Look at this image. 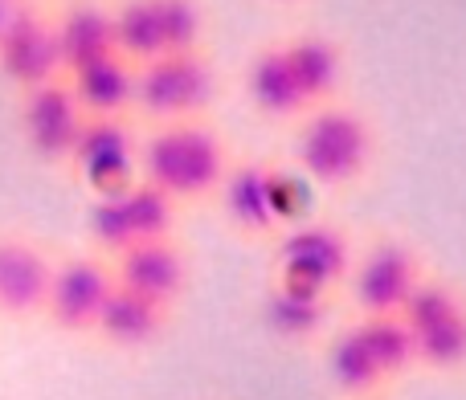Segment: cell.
<instances>
[{
  "label": "cell",
  "instance_id": "9c48e42d",
  "mask_svg": "<svg viewBox=\"0 0 466 400\" xmlns=\"http://www.w3.org/2000/svg\"><path fill=\"white\" fill-rule=\"evenodd\" d=\"M57 257L29 229H0V319H37L46 315L49 282Z\"/></svg>",
  "mask_w": 466,
  "mask_h": 400
},
{
  "label": "cell",
  "instance_id": "277c9868",
  "mask_svg": "<svg viewBox=\"0 0 466 400\" xmlns=\"http://www.w3.org/2000/svg\"><path fill=\"white\" fill-rule=\"evenodd\" d=\"M213 95H218V70H213V57L205 49L152 57L136 74V115L152 127L201 119Z\"/></svg>",
  "mask_w": 466,
  "mask_h": 400
},
{
  "label": "cell",
  "instance_id": "6da1fadb",
  "mask_svg": "<svg viewBox=\"0 0 466 400\" xmlns=\"http://www.w3.org/2000/svg\"><path fill=\"white\" fill-rule=\"evenodd\" d=\"M233 155L229 144L209 119H180L160 123L139 139V176L168 193L180 208L218 200V188L226 180Z\"/></svg>",
  "mask_w": 466,
  "mask_h": 400
},
{
  "label": "cell",
  "instance_id": "5b68a950",
  "mask_svg": "<svg viewBox=\"0 0 466 400\" xmlns=\"http://www.w3.org/2000/svg\"><path fill=\"white\" fill-rule=\"evenodd\" d=\"M115 45L136 65L164 54L205 49V5L201 0H115Z\"/></svg>",
  "mask_w": 466,
  "mask_h": 400
},
{
  "label": "cell",
  "instance_id": "3957f363",
  "mask_svg": "<svg viewBox=\"0 0 466 400\" xmlns=\"http://www.w3.org/2000/svg\"><path fill=\"white\" fill-rule=\"evenodd\" d=\"M177 221H180L177 200L168 193H160L156 185H147L144 176H136L119 193L90 196L86 237L95 245V254H103L111 262L123 249L139 245V241L177 237Z\"/></svg>",
  "mask_w": 466,
  "mask_h": 400
},
{
  "label": "cell",
  "instance_id": "9a60e30c",
  "mask_svg": "<svg viewBox=\"0 0 466 400\" xmlns=\"http://www.w3.org/2000/svg\"><path fill=\"white\" fill-rule=\"evenodd\" d=\"M246 98L258 119L266 123H295L307 115V98L295 82L290 57L282 37L262 41L246 62Z\"/></svg>",
  "mask_w": 466,
  "mask_h": 400
},
{
  "label": "cell",
  "instance_id": "ba28073f",
  "mask_svg": "<svg viewBox=\"0 0 466 400\" xmlns=\"http://www.w3.org/2000/svg\"><path fill=\"white\" fill-rule=\"evenodd\" d=\"M115 290V270L103 254H66L54 265L46 298V319L66 335H95L106 295Z\"/></svg>",
  "mask_w": 466,
  "mask_h": 400
},
{
  "label": "cell",
  "instance_id": "30bf717a",
  "mask_svg": "<svg viewBox=\"0 0 466 400\" xmlns=\"http://www.w3.org/2000/svg\"><path fill=\"white\" fill-rule=\"evenodd\" d=\"M274 257H279V278L303 282V286H315L323 295H331L352 274L348 233L328 221H307V225L279 233Z\"/></svg>",
  "mask_w": 466,
  "mask_h": 400
},
{
  "label": "cell",
  "instance_id": "2e32d148",
  "mask_svg": "<svg viewBox=\"0 0 466 400\" xmlns=\"http://www.w3.org/2000/svg\"><path fill=\"white\" fill-rule=\"evenodd\" d=\"M57 49H62L66 74L98 62L106 54H119L115 45V0H62L54 5Z\"/></svg>",
  "mask_w": 466,
  "mask_h": 400
},
{
  "label": "cell",
  "instance_id": "7c38bea8",
  "mask_svg": "<svg viewBox=\"0 0 466 400\" xmlns=\"http://www.w3.org/2000/svg\"><path fill=\"white\" fill-rule=\"evenodd\" d=\"M0 78L21 95L41 82L66 78L62 49H57V29H54V5L37 0L29 13L21 16L13 33L0 45Z\"/></svg>",
  "mask_w": 466,
  "mask_h": 400
},
{
  "label": "cell",
  "instance_id": "cb8c5ba5",
  "mask_svg": "<svg viewBox=\"0 0 466 400\" xmlns=\"http://www.w3.org/2000/svg\"><path fill=\"white\" fill-rule=\"evenodd\" d=\"M459 306H462V298H459V290H454L451 282L426 278V274H421V282L410 290V298H405V306H401V319L410 323V331L418 335V331H426L430 323L454 315Z\"/></svg>",
  "mask_w": 466,
  "mask_h": 400
},
{
  "label": "cell",
  "instance_id": "d6986e66",
  "mask_svg": "<svg viewBox=\"0 0 466 400\" xmlns=\"http://www.w3.org/2000/svg\"><path fill=\"white\" fill-rule=\"evenodd\" d=\"M282 45H287L290 70H295V82L307 98V111L336 103L339 86H344V54H339L336 41L328 33L299 29L282 37Z\"/></svg>",
  "mask_w": 466,
  "mask_h": 400
},
{
  "label": "cell",
  "instance_id": "603a6c76",
  "mask_svg": "<svg viewBox=\"0 0 466 400\" xmlns=\"http://www.w3.org/2000/svg\"><path fill=\"white\" fill-rule=\"evenodd\" d=\"M418 364L426 368H462L466 364V306H459L454 315L430 323L426 331H418Z\"/></svg>",
  "mask_w": 466,
  "mask_h": 400
},
{
  "label": "cell",
  "instance_id": "7402d4cb",
  "mask_svg": "<svg viewBox=\"0 0 466 400\" xmlns=\"http://www.w3.org/2000/svg\"><path fill=\"white\" fill-rule=\"evenodd\" d=\"M356 327H360L364 344H369L377 368L385 372V380L401 376V372H410L418 364V339H413L410 323L401 315H364Z\"/></svg>",
  "mask_w": 466,
  "mask_h": 400
},
{
  "label": "cell",
  "instance_id": "484cf974",
  "mask_svg": "<svg viewBox=\"0 0 466 400\" xmlns=\"http://www.w3.org/2000/svg\"><path fill=\"white\" fill-rule=\"evenodd\" d=\"M279 5H303V0H279Z\"/></svg>",
  "mask_w": 466,
  "mask_h": 400
},
{
  "label": "cell",
  "instance_id": "8fae6325",
  "mask_svg": "<svg viewBox=\"0 0 466 400\" xmlns=\"http://www.w3.org/2000/svg\"><path fill=\"white\" fill-rule=\"evenodd\" d=\"M352 298L360 315H401L410 290L421 282V262L405 241H377L360 262H352Z\"/></svg>",
  "mask_w": 466,
  "mask_h": 400
},
{
  "label": "cell",
  "instance_id": "52a82bcc",
  "mask_svg": "<svg viewBox=\"0 0 466 400\" xmlns=\"http://www.w3.org/2000/svg\"><path fill=\"white\" fill-rule=\"evenodd\" d=\"M66 172L90 196L127 188L139 176V135L131 127V119H86Z\"/></svg>",
  "mask_w": 466,
  "mask_h": 400
},
{
  "label": "cell",
  "instance_id": "4fadbf2b",
  "mask_svg": "<svg viewBox=\"0 0 466 400\" xmlns=\"http://www.w3.org/2000/svg\"><path fill=\"white\" fill-rule=\"evenodd\" d=\"M274 172L266 160H233L218 188L221 216L238 237L266 241L282 233V216L274 205Z\"/></svg>",
  "mask_w": 466,
  "mask_h": 400
},
{
  "label": "cell",
  "instance_id": "ffe728a7",
  "mask_svg": "<svg viewBox=\"0 0 466 400\" xmlns=\"http://www.w3.org/2000/svg\"><path fill=\"white\" fill-rule=\"evenodd\" d=\"M262 323L279 339H311L328 323V295L290 278H274L262 298Z\"/></svg>",
  "mask_w": 466,
  "mask_h": 400
},
{
  "label": "cell",
  "instance_id": "44dd1931",
  "mask_svg": "<svg viewBox=\"0 0 466 400\" xmlns=\"http://www.w3.org/2000/svg\"><path fill=\"white\" fill-rule=\"evenodd\" d=\"M328 376H331V385H336V393H344V396H372L385 385V372L377 368V360H372V352L356 323L344 327L328 344Z\"/></svg>",
  "mask_w": 466,
  "mask_h": 400
},
{
  "label": "cell",
  "instance_id": "d4e9b609",
  "mask_svg": "<svg viewBox=\"0 0 466 400\" xmlns=\"http://www.w3.org/2000/svg\"><path fill=\"white\" fill-rule=\"evenodd\" d=\"M33 5H37V0H0V45H5V37L21 25V16L29 13Z\"/></svg>",
  "mask_w": 466,
  "mask_h": 400
},
{
  "label": "cell",
  "instance_id": "ac0fdd59",
  "mask_svg": "<svg viewBox=\"0 0 466 400\" xmlns=\"http://www.w3.org/2000/svg\"><path fill=\"white\" fill-rule=\"evenodd\" d=\"M168 311L172 306L156 303V298H144L115 282V290L103 303V315H98V323H95V339H103L106 347H119V352H139V347L156 344V339L164 335Z\"/></svg>",
  "mask_w": 466,
  "mask_h": 400
},
{
  "label": "cell",
  "instance_id": "8992f818",
  "mask_svg": "<svg viewBox=\"0 0 466 400\" xmlns=\"http://www.w3.org/2000/svg\"><path fill=\"white\" fill-rule=\"evenodd\" d=\"M82 127H86V111H82V103L74 98L66 78L41 82V86L16 95V131H21V144L29 147V155L37 164H46V168L66 172Z\"/></svg>",
  "mask_w": 466,
  "mask_h": 400
},
{
  "label": "cell",
  "instance_id": "e0dca14e",
  "mask_svg": "<svg viewBox=\"0 0 466 400\" xmlns=\"http://www.w3.org/2000/svg\"><path fill=\"white\" fill-rule=\"evenodd\" d=\"M136 62H127L123 54H106L82 70L66 74V82L82 103L86 119H131L136 115Z\"/></svg>",
  "mask_w": 466,
  "mask_h": 400
},
{
  "label": "cell",
  "instance_id": "5bb4252c",
  "mask_svg": "<svg viewBox=\"0 0 466 400\" xmlns=\"http://www.w3.org/2000/svg\"><path fill=\"white\" fill-rule=\"evenodd\" d=\"M115 282L144 298L172 306L188 286V254L177 237H156L139 241V245L123 249L119 257H111Z\"/></svg>",
  "mask_w": 466,
  "mask_h": 400
},
{
  "label": "cell",
  "instance_id": "7a4b0ae2",
  "mask_svg": "<svg viewBox=\"0 0 466 400\" xmlns=\"http://www.w3.org/2000/svg\"><path fill=\"white\" fill-rule=\"evenodd\" d=\"M295 160L311 185L352 188L369 176L372 160H377V131L356 106H315L303 115Z\"/></svg>",
  "mask_w": 466,
  "mask_h": 400
}]
</instances>
